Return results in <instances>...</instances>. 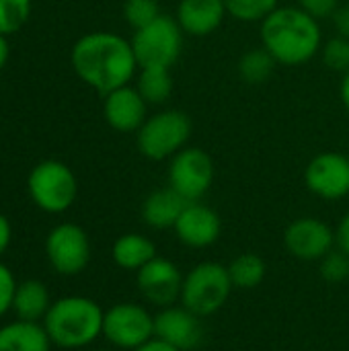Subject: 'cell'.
<instances>
[{
    "label": "cell",
    "instance_id": "obj_4",
    "mask_svg": "<svg viewBox=\"0 0 349 351\" xmlns=\"http://www.w3.org/2000/svg\"><path fill=\"white\" fill-rule=\"evenodd\" d=\"M232 288L234 286L230 282L226 265L204 261V263L193 265L185 274L179 302L204 319V317L218 313L226 304Z\"/></svg>",
    "mask_w": 349,
    "mask_h": 351
},
{
    "label": "cell",
    "instance_id": "obj_32",
    "mask_svg": "<svg viewBox=\"0 0 349 351\" xmlns=\"http://www.w3.org/2000/svg\"><path fill=\"white\" fill-rule=\"evenodd\" d=\"M331 19H333L335 29H337V35L349 39V6H339Z\"/></svg>",
    "mask_w": 349,
    "mask_h": 351
},
{
    "label": "cell",
    "instance_id": "obj_35",
    "mask_svg": "<svg viewBox=\"0 0 349 351\" xmlns=\"http://www.w3.org/2000/svg\"><path fill=\"white\" fill-rule=\"evenodd\" d=\"M134 351H179L177 348H173V346H169V343H165V341H160V339H156V337H152L148 343H144L142 348H138V350Z\"/></svg>",
    "mask_w": 349,
    "mask_h": 351
},
{
    "label": "cell",
    "instance_id": "obj_27",
    "mask_svg": "<svg viewBox=\"0 0 349 351\" xmlns=\"http://www.w3.org/2000/svg\"><path fill=\"white\" fill-rule=\"evenodd\" d=\"M160 4L158 0H125L123 2V16L125 23L138 31L146 25H150L152 21H156L160 16Z\"/></svg>",
    "mask_w": 349,
    "mask_h": 351
},
{
    "label": "cell",
    "instance_id": "obj_12",
    "mask_svg": "<svg viewBox=\"0 0 349 351\" xmlns=\"http://www.w3.org/2000/svg\"><path fill=\"white\" fill-rule=\"evenodd\" d=\"M183 274L167 257H154L150 263H146L140 271H136V282L140 288V294L146 302L167 308L173 306L177 300H181V288H183Z\"/></svg>",
    "mask_w": 349,
    "mask_h": 351
},
{
    "label": "cell",
    "instance_id": "obj_38",
    "mask_svg": "<svg viewBox=\"0 0 349 351\" xmlns=\"http://www.w3.org/2000/svg\"><path fill=\"white\" fill-rule=\"evenodd\" d=\"M97 351H113V350H97Z\"/></svg>",
    "mask_w": 349,
    "mask_h": 351
},
{
    "label": "cell",
    "instance_id": "obj_17",
    "mask_svg": "<svg viewBox=\"0 0 349 351\" xmlns=\"http://www.w3.org/2000/svg\"><path fill=\"white\" fill-rule=\"evenodd\" d=\"M226 14L224 0H179L175 19L183 33L208 37L222 25Z\"/></svg>",
    "mask_w": 349,
    "mask_h": 351
},
{
    "label": "cell",
    "instance_id": "obj_10",
    "mask_svg": "<svg viewBox=\"0 0 349 351\" xmlns=\"http://www.w3.org/2000/svg\"><path fill=\"white\" fill-rule=\"evenodd\" d=\"M45 255L51 269L60 276H78L91 261V241L82 226L64 222L49 230Z\"/></svg>",
    "mask_w": 349,
    "mask_h": 351
},
{
    "label": "cell",
    "instance_id": "obj_20",
    "mask_svg": "<svg viewBox=\"0 0 349 351\" xmlns=\"http://www.w3.org/2000/svg\"><path fill=\"white\" fill-rule=\"evenodd\" d=\"M51 306L49 292L43 282L39 280H25L16 284L14 298H12V313L19 321L39 323L45 319Z\"/></svg>",
    "mask_w": 349,
    "mask_h": 351
},
{
    "label": "cell",
    "instance_id": "obj_15",
    "mask_svg": "<svg viewBox=\"0 0 349 351\" xmlns=\"http://www.w3.org/2000/svg\"><path fill=\"white\" fill-rule=\"evenodd\" d=\"M175 234L179 243L189 249H208L212 247L222 232V222L216 210L202 202H189L175 224Z\"/></svg>",
    "mask_w": 349,
    "mask_h": 351
},
{
    "label": "cell",
    "instance_id": "obj_7",
    "mask_svg": "<svg viewBox=\"0 0 349 351\" xmlns=\"http://www.w3.org/2000/svg\"><path fill=\"white\" fill-rule=\"evenodd\" d=\"M27 189L39 210L62 214L76 202L78 181L68 165L60 160H43L29 173Z\"/></svg>",
    "mask_w": 349,
    "mask_h": 351
},
{
    "label": "cell",
    "instance_id": "obj_5",
    "mask_svg": "<svg viewBox=\"0 0 349 351\" xmlns=\"http://www.w3.org/2000/svg\"><path fill=\"white\" fill-rule=\"evenodd\" d=\"M191 138V119L179 109H165L150 115L136 132V144L148 160L173 158Z\"/></svg>",
    "mask_w": 349,
    "mask_h": 351
},
{
    "label": "cell",
    "instance_id": "obj_19",
    "mask_svg": "<svg viewBox=\"0 0 349 351\" xmlns=\"http://www.w3.org/2000/svg\"><path fill=\"white\" fill-rule=\"evenodd\" d=\"M51 339L43 325L29 321H14L0 327V351H49Z\"/></svg>",
    "mask_w": 349,
    "mask_h": 351
},
{
    "label": "cell",
    "instance_id": "obj_24",
    "mask_svg": "<svg viewBox=\"0 0 349 351\" xmlns=\"http://www.w3.org/2000/svg\"><path fill=\"white\" fill-rule=\"evenodd\" d=\"M278 62L274 60V56L261 45V47H253L249 51H245L239 60V76L243 82L247 84H263L272 78L274 70H276Z\"/></svg>",
    "mask_w": 349,
    "mask_h": 351
},
{
    "label": "cell",
    "instance_id": "obj_34",
    "mask_svg": "<svg viewBox=\"0 0 349 351\" xmlns=\"http://www.w3.org/2000/svg\"><path fill=\"white\" fill-rule=\"evenodd\" d=\"M10 239H12V228H10V222L4 214H0V255L8 249L10 245Z\"/></svg>",
    "mask_w": 349,
    "mask_h": 351
},
{
    "label": "cell",
    "instance_id": "obj_18",
    "mask_svg": "<svg viewBox=\"0 0 349 351\" xmlns=\"http://www.w3.org/2000/svg\"><path fill=\"white\" fill-rule=\"evenodd\" d=\"M187 204L189 202L185 197H181L171 185L160 187L144 199L142 220L146 222V226H150L154 230L175 228V224H177V220L183 214Z\"/></svg>",
    "mask_w": 349,
    "mask_h": 351
},
{
    "label": "cell",
    "instance_id": "obj_11",
    "mask_svg": "<svg viewBox=\"0 0 349 351\" xmlns=\"http://www.w3.org/2000/svg\"><path fill=\"white\" fill-rule=\"evenodd\" d=\"M306 189L327 202L349 195V158L341 152H323L315 156L304 171Z\"/></svg>",
    "mask_w": 349,
    "mask_h": 351
},
{
    "label": "cell",
    "instance_id": "obj_33",
    "mask_svg": "<svg viewBox=\"0 0 349 351\" xmlns=\"http://www.w3.org/2000/svg\"><path fill=\"white\" fill-rule=\"evenodd\" d=\"M335 243H337L339 251L349 255V214L341 218V222H339V226L335 230Z\"/></svg>",
    "mask_w": 349,
    "mask_h": 351
},
{
    "label": "cell",
    "instance_id": "obj_36",
    "mask_svg": "<svg viewBox=\"0 0 349 351\" xmlns=\"http://www.w3.org/2000/svg\"><path fill=\"white\" fill-rule=\"evenodd\" d=\"M339 99L344 103V107L349 111V70L344 74L341 84H339Z\"/></svg>",
    "mask_w": 349,
    "mask_h": 351
},
{
    "label": "cell",
    "instance_id": "obj_21",
    "mask_svg": "<svg viewBox=\"0 0 349 351\" xmlns=\"http://www.w3.org/2000/svg\"><path fill=\"white\" fill-rule=\"evenodd\" d=\"M111 257L117 267L125 271H140L146 263H150L156 257V247L148 237L138 232H128L113 243Z\"/></svg>",
    "mask_w": 349,
    "mask_h": 351
},
{
    "label": "cell",
    "instance_id": "obj_13",
    "mask_svg": "<svg viewBox=\"0 0 349 351\" xmlns=\"http://www.w3.org/2000/svg\"><path fill=\"white\" fill-rule=\"evenodd\" d=\"M284 245L288 253L300 261H321L333 251L335 232L327 222L304 216L288 224L284 232Z\"/></svg>",
    "mask_w": 349,
    "mask_h": 351
},
{
    "label": "cell",
    "instance_id": "obj_6",
    "mask_svg": "<svg viewBox=\"0 0 349 351\" xmlns=\"http://www.w3.org/2000/svg\"><path fill=\"white\" fill-rule=\"evenodd\" d=\"M132 49L138 68H169L179 60L183 49V29L177 19L160 14L150 25L134 31Z\"/></svg>",
    "mask_w": 349,
    "mask_h": 351
},
{
    "label": "cell",
    "instance_id": "obj_16",
    "mask_svg": "<svg viewBox=\"0 0 349 351\" xmlns=\"http://www.w3.org/2000/svg\"><path fill=\"white\" fill-rule=\"evenodd\" d=\"M148 103L138 93L136 86H119L105 95L103 101V115L105 121L121 134H132L142 128V123L148 119L146 115Z\"/></svg>",
    "mask_w": 349,
    "mask_h": 351
},
{
    "label": "cell",
    "instance_id": "obj_29",
    "mask_svg": "<svg viewBox=\"0 0 349 351\" xmlns=\"http://www.w3.org/2000/svg\"><path fill=\"white\" fill-rule=\"evenodd\" d=\"M321 278L329 284H341L349 278V255L331 251L321 259Z\"/></svg>",
    "mask_w": 349,
    "mask_h": 351
},
{
    "label": "cell",
    "instance_id": "obj_8",
    "mask_svg": "<svg viewBox=\"0 0 349 351\" xmlns=\"http://www.w3.org/2000/svg\"><path fill=\"white\" fill-rule=\"evenodd\" d=\"M103 337L117 350H138L154 337V315L142 304H113L105 311Z\"/></svg>",
    "mask_w": 349,
    "mask_h": 351
},
{
    "label": "cell",
    "instance_id": "obj_37",
    "mask_svg": "<svg viewBox=\"0 0 349 351\" xmlns=\"http://www.w3.org/2000/svg\"><path fill=\"white\" fill-rule=\"evenodd\" d=\"M8 53H10V47H8L6 35H2V33H0V68L6 64V60H8Z\"/></svg>",
    "mask_w": 349,
    "mask_h": 351
},
{
    "label": "cell",
    "instance_id": "obj_22",
    "mask_svg": "<svg viewBox=\"0 0 349 351\" xmlns=\"http://www.w3.org/2000/svg\"><path fill=\"white\" fill-rule=\"evenodd\" d=\"M226 267H228L232 286L239 290L257 288L265 280V274H267V265L257 253H243V255L234 257L230 261V265H226Z\"/></svg>",
    "mask_w": 349,
    "mask_h": 351
},
{
    "label": "cell",
    "instance_id": "obj_3",
    "mask_svg": "<svg viewBox=\"0 0 349 351\" xmlns=\"http://www.w3.org/2000/svg\"><path fill=\"white\" fill-rule=\"evenodd\" d=\"M105 311L86 296H64L51 302L43 329L51 343L64 350H80L103 335Z\"/></svg>",
    "mask_w": 349,
    "mask_h": 351
},
{
    "label": "cell",
    "instance_id": "obj_28",
    "mask_svg": "<svg viewBox=\"0 0 349 351\" xmlns=\"http://www.w3.org/2000/svg\"><path fill=\"white\" fill-rule=\"evenodd\" d=\"M321 58L327 68L346 74L349 70V39L341 35L329 39L321 45Z\"/></svg>",
    "mask_w": 349,
    "mask_h": 351
},
{
    "label": "cell",
    "instance_id": "obj_23",
    "mask_svg": "<svg viewBox=\"0 0 349 351\" xmlns=\"http://www.w3.org/2000/svg\"><path fill=\"white\" fill-rule=\"evenodd\" d=\"M138 93L148 105H163L173 93V76L169 68H140Z\"/></svg>",
    "mask_w": 349,
    "mask_h": 351
},
{
    "label": "cell",
    "instance_id": "obj_26",
    "mask_svg": "<svg viewBox=\"0 0 349 351\" xmlns=\"http://www.w3.org/2000/svg\"><path fill=\"white\" fill-rule=\"evenodd\" d=\"M31 14V0H0V33H16Z\"/></svg>",
    "mask_w": 349,
    "mask_h": 351
},
{
    "label": "cell",
    "instance_id": "obj_9",
    "mask_svg": "<svg viewBox=\"0 0 349 351\" xmlns=\"http://www.w3.org/2000/svg\"><path fill=\"white\" fill-rule=\"evenodd\" d=\"M216 167L212 156L202 148H183L171 158L169 185L187 202H200L212 187Z\"/></svg>",
    "mask_w": 349,
    "mask_h": 351
},
{
    "label": "cell",
    "instance_id": "obj_14",
    "mask_svg": "<svg viewBox=\"0 0 349 351\" xmlns=\"http://www.w3.org/2000/svg\"><path fill=\"white\" fill-rule=\"evenodd\" d=\"M202 317L181 306H167L154 315V337L177 348L179 351H191L204 341Z\"/></svg>",
    "mask_w": 349,
    "mask_h": 351
},
{
    "label": "cell",
    "instance_id": "obj_25",
    "mask_svg": "<svg viewBox=\"0 0 349 351\" xmlns=\"http://www.w3.org/2000/svg\"><path fill=\"white\" fill-rule=\"evenodd\" d=\"M224 6L241 23H261L278 8V0H224Z\"/></svg>",
    "mask_w": 349,
    "mask_h": 351
},
{
    "label": "cell",
    "instance_id": "obj_30",
    "mask_svg": "<svg viewBox=\"0 0 349 351\" xmlns=\"http://www.w3.org/2000/svg\"><path fill=\"white\" fill-rule=\"evenodd\" d=\"M14 290H16L14 276L4 263H0V317H4L12 308Z\"/></svg>",
    "mask_w": 349,
    "mask_h": 351
},
{
    "label": "cell",
    "instance_id": "obj_31",
    "mask_svg": "<svg viewBox=\"0 0 349 351\" xmlns=\"http://www.w3.org/2000/svg\"><path fill=\"white\" fill-rule=\"evenodd\" d=\"M298 6L319 21L333 16V12L339 8V0H298Z\"/></svg>",
    "mask_w": 349,
    "mask_h": 351
},
{
    "label": "cell",
    "instance_id": "obj_1",
    "mask_svg": "<svg viewBox=\"0 0 349 351\" xmlns=\"http://www.w3.org/2000/svg\"><path fill=\"white\" fill-rule=\"evenodd\" d=\"M70 60L78 78L103 97L130 84L138 68L132 41L109 31L82 35L74 43Z\"/></svg>",
    "mask_w": 349,
    "mask_h": 351
},
{
    "label": "cell",
    "instance_id": "obj_2",
    "mask_svg": "<svg viewBox=\"0 0 349 351\" xmlns=\"http://www.w3.org/2000/svg\"><path fill=\"white\" fill-rule=\"evenodd\" d=\"M261 43L282 66H300L321 51V27L300 6H278L261 21Z\"/></svg>",
    "mask_w": 349,
    "mask_h": 351
}]
</instances>
